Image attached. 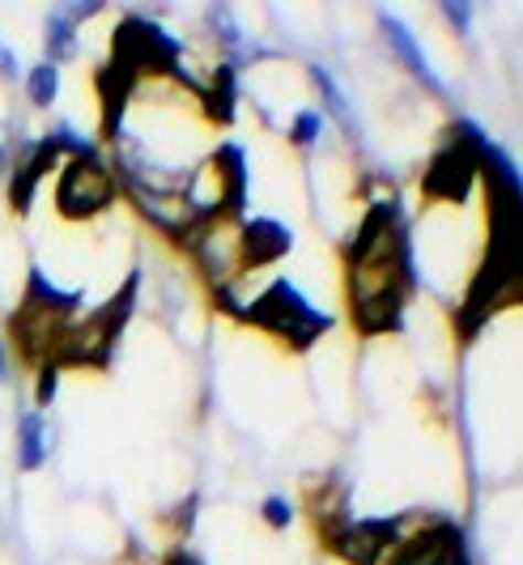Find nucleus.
<instances>
[{"mask_svg":"<svg viewBox=\"0 0 523 565\" xmlns=\"http://www.w3.org/2000/svg\"><path fill=\"white\" fill-rule=\"evenodd\" d=\"M132 289H137V285H128L116 302H107L98 315H89V323L64 332L56 344V353H52V366L56 370L60 366H103V362L111 358V344H116L124 319L132 315Z\"/></svg>","mask_w":523,"mask_h":565,"instance_id":"f257e3e1","label":"nucleus"},{"mask_svg":"<svg viewBox=\"0 0 523 565\" xmlns=\"http://www.w3.org/2000/svg\"><path fill=\"white\" fill-rule=\"evenodd\" d=\"M252 319L264 323V328H273V332H281V337H290L293 344H311L320 332L332 328V319L311 311L307 298L293 294L286 281H277L268 294H264L260 302H256V311H252Z\"/></svg>","mask_w":523,"mask_h":565,"instance_id":"f03ea898","label":"nucleus"},{"mask_svg":"<svg viewBox=\"0 0 523 565\" xmlns=\"http://www.w3.org/2000/svg\"><path fill=\"white\" fill-rule=\"evenodd\" d=\"M485 149H490V145L481 141V132L468 124L465 132H460V137L430 162L426 192H430V196H442V200H465L468 188H472V174H477L481 158H485Z\"/></svg>","mask_w":523,"mask_h":565,"instance_id":"7ed1b4c3","label":"nucleus"},{"mask_svg":"<svg viewBox=\"0 0 523 565\" xmlns=\"http://www.w3.org/2000/svg\"><path fill=\"white\" fill-rule=\"evenodd\" d=\"M111 174L103 162H94V153L86 158H77L73 167L64 170V179H60V209L68 213V217H89V213H98L103 204H111Z\"/></svg>","mask_w":523,"mask_h":565,"instance_id":"20e7f679","label":"nucleus"},{"mask_svg":"<svg viewBox=\"0 0 523 565\" xmlns=\"http://www.w3.org/2000/svg\"><path fill=\"white\" fill-rule=\"evenodd\" d=\"M392 540H396V523H387V519H362L349 527H332V548L349 565H375L383 548H392Z\"/></svg>","mask_w":523,"mask_h":565,"instance_id":"39448f33","label":"nucleus"},{"mask_svg":"<svg viewBox=\"0 0 523 565\" xmlns=\"http://www.w3.org/2000/svg\"><path fill=\"white\" fill-rule=\"evenodd\" d=\"M392 565H468L465 540L456 527H430V532L401 544Z\"/></svg>","mask_w":523,"mask_h":565,"instance_id":"423d86ee","label":"nucleus"},{"mask_svg":"<svg viewBox=\"0 0 523 565\" xmlns=\"http://www.w3.org/2000/svg\"><path fill=\"white\" fill-rule=\"evenodd\" d=\"M238 243H243V259L247 264H268V259L290 252V234L277 226V222H252V226L243 230Z\"/></svg>","mask_w":523,"mask_h":565,"instance_id":"0eeeda50","label":"nucleus"},{"mask_svg":"<svg viewBox=\"0 0 523 565\" xmlns=\"http://www.w3.org/2000/svg\"><path fill=\"white\" fill-rule=\"evenodd\" d=\"M52 158H56V141H43V145H34L30 162H22L18 179H13V204H18V209H26V204H30V196H34V183L47 174Z\"/></svg>","mask_w":523,"mask_h":565,"instance_id":"6e6552de","label":"nucleus"},{"mask_svg":"<svg viewBox=\"0 0 523 565\" xmlns=\"http://www.w3.org/2000/svg\"><path fill=\"white\" fill-rule=\"evenodd\" d=\"M383 30H387V39H392V47H396V52H401V56H405V64L408 68H413V73H417V77H421V82H430L438 89V82H435V73H430V68H426V56H421V47H417V43H413V34H408V26L405 22H396V18H392V13H383Z\"/></svg>","mask_w":523,"mask_h":565,"instance_id":"1a4fd4ad","label":"nucleus"},{"mask_svg":"<svg viewBox=\"0 0 523 565\" xmlns=\"http://www.w3.org/2000/svg\"><path fill=\"white\" fill-rule=\"evenodd\" d=\"M43 451H47V443H43V422H39V413H26V417H22V468H39V463H43Z\"/></svg>","mask_w":523,"mask_h":565,"instance_id":"9d476101","label":"nucleus"},{"mask_svg":"<svg viewBox=\"0 0 523 565\" xmlns=\"http://www.w3.org/2000/svg\"><path fill=\"white\" fill-rule=\"evenodd\" d=\"M47 52L56 60H64V56H73L77 52V39H73V22L64 18V13H52V22H47Z\"/></svg>","mask_w":523,"mask_h":565,"instance_id":"9b49d317","label":"nucleus"},{"mask_svg":"<svg viewBox=\"0 0 523 565\" xmlns=\"http://www.w3.org/2000/svg\"><path fill=\"white\" fill-rule=\"evenodd\" d=\"M209 111L217 115V119H231L234 115V73L231 68L217 73V85H213V94H209Z\"/></svg>","mask_w":523,"mask_h":565,"instance_id":"f8f14e48","label":"nucleus"},{"mask_svg":"<svg viewBox=\"0 0 523 565\" xmlns=\"http://www.w3.org/2000/svg\"><path fill=\"white\" fill-rule=\"evenodd\" d=\"M52 94H56V68L52 64H39L30 73V98L43 107V103H52Z\"/></svg>","mask_w":523,"mask_h":565,"instance_id":"ddd939ff","label":"nucleus"},{"mask_svg":"<svg viewBox=\"0 0 523 565\" xmlns=\"http://www.w3.org/2000/svg\"><path fill=\"white\" fill-rule=\"evenodd\" d=\"M316 85L323 89V98H328V107L337 111V119H341L345 128H353V115H349V103L341 98V89H337V82H332V77H328L323 68H316Z\"/></svg>","mask_w":523,"mask_h":565,"instance_id":"4468645a","label":"nucleus"},{"mask_svg":"<svg viewBox=\"0 0 523 565\" xmlns=\"http://www.w3.org/2000/svg\"><path fill=\"white\" fill-rule=\"evenodd\" d=\"M320 132V115H298V128H293V141L298 145H311Z\"/></svg>","mask_w":523,"mask_h":565,"instance_id":"2eb2a0df","label":"nucleus"},{"mask_svg":"<svg viewBox=\"0 0 523 565\" xmlns=\"http://www.w3.org/2000/svg\"><path fill=\"white\" fill-rule=\"evenodd\" d=\"M264 514H268V523H273V527H286V523H290V507H286L281 498H273V502L264 507Z\"/></svg>","mask_w":523,"mask_h":565,"instance_id":"dca6fc26","label":"nucleus"},{"mask_svg":"<svg viewBox=\"0 0 523 565\" xmlns=\"http://www.w3.org/2000/svg\"><path fill=\"white\" fill-rule=\"evenodd\" d=\"M52 392H56V366L43 370V383H39V399L47 404V399H52Z\"/></svg>","mask_w":523,"mask_h":565,"instance_id":"f3484780","label":"nucleus"},{"mask_svg":"<svg viewBox=\"0 0 523 565\" xmlns=\"http://www.w3.org/2000/svg\"><path fill=\"white\" fill-rule=\"evenodd\" d=\"M0 73H4V77H13V73H18V64H13V52H9L4 43H0Z\"/></svg>","mask_w":523,"mask_h":565,"instance_id":"a211bd4d","label":"nucleus"},{"mask_svg":"<svg viewBox=\"0 0 523 565\" xmlns=\"http://www.w3.org/2000/svg\"><path fill=\"white\" fill-rule=\"evenodd\" d=\"M447 13H451V22H456V26H468V9H460V4H447Z\"/></svg>","mask_w":523,"mask_h":565,"instance_id":"6ab92c4d","label":"nucleus"},{"mask_svg":"<svg viewBox=\"0 0 523 565\" xmlns=\"http://www.w3.org/2000/svg\"><path fill=\"white\" fill-rule=\"evenodd\" d=\"M4 379H9V370H4V353H0V383H4Z\"/></svg>","mask_w":523,"mask_h":565,"instance_id":"aec40b11","label":"nucleus"},{"mask_svg":"<svg viewBox=\"0 0 523 565\" xmlns=\"http://www.w3.org/2000/svg\"><path fill=\"white\" fill-rule=\"evenodd\" d=\"M171 565H196V562H188V557H174Z\"/></svg>","mask_w":523,"mask_h":565,"instance_id":"412c9836","label":"nucleus"}]
</instances>
